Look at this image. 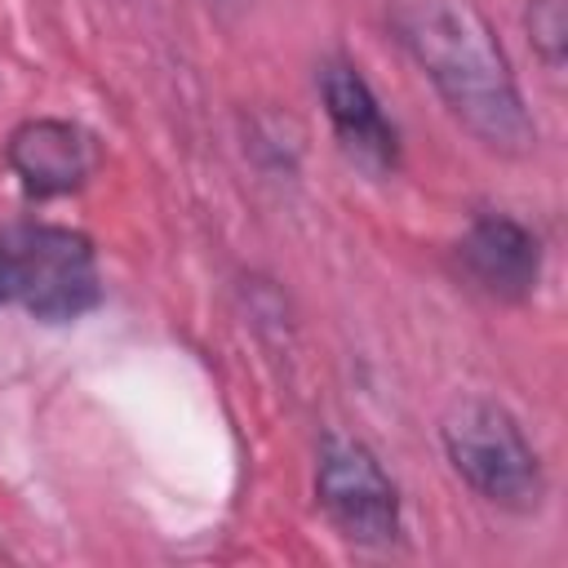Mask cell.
<instances>
[{
    "label": "cell",
    "instance_id": "1",
    "mask_svg": "<svg viewBox=\"0 0 568 568\" xmlns=\"http://www.w3.org/2000/svg\"><path fill=\"white\" fill-rule=\"evenodd\" d=\"M390 27L426 71L444 106L497 155H528L537 124L519 98L510 62L470 0H395Z\"/></svg>",
    "mask_w": 568,
    "mask_h": 568
},
{
    "label": "cell",
    "instance_id": "2",
    "mask_svg": "<svg viewBox=\"0 0 568 568\" xmlns=\"http://www.w3.org/2000/svg\"><path fill=\"white\" fill-rule=\"evenodd\" d=\"M102 302L98 253L89 235L58 222L0 226V306L67 324Z\"/></svg>",
    "mask_w": 568,
    "mask_h": 568
},
{
    "label": "cell",
    "instance_id": "3",
    "mask_svg": "<svg viewBox=\"0 0 568 568\" xmlns=\"http://www.w3.org/2000/svg\"><path fill=\"white\" fill-rule=\"evenodd\" d=\"M439 444L453 470L501 510H537L546 497L541 462L524 435V426L493 399L466 395L453 399L439 422Z\"/></svg>",
    "mask_w": 568,
    "mask_h": 568
},
{
    "label": "cell",
    "instance_id": "4",
    "mask_svg": "<svg viewBox=\"0 0 568 568\" xmlns=\"http://www.w3.org/2000/svg\"><path fill=\"white\" fill-rule=\"evenodd\" d=\"M315 497L328 524L355 546H390L399 537V488L359 439H324L315 466Z\"/></svg>",
    "mask_w": 568,
    "mask_h": 568
},
{
    "label": "cell",
    "instance_id": "5",
    "mask_svg": "<svg viewBox=\"0 0 568 568\" xmlns=\"http://www.w3.org/2000/svg\"><path fill=\"white\" fill-rule=\"evenodd\" d=\"M453 257L462 280L493 302H524L541 275V240L510 213H479L462 231Z\"/></svg>",
    "mask_w": 568,
    "mask_h": 568
},
{
    "label": "cell",
    "instance_id": "6",
    "mask_svg": "<svg viewBox=\"0 0 568 568\" xmlns=\"http://www.w3.org/2000/svg\"><path fill=\"white\" fill-rule=\"evenodd\" d=\"M315 84H320V102H324V115L342 151L373 173H390L399 164V133L382 115V102L359 75V67L346 58H324Z\"/></svg>",
    "mask_w": 568,
    "mask_h": 568
},
{
    "label": "cell",
    "instance_id": "7",
    "mask_svg": "<svg viewBox=\"0 0 568 568\" xmlns=\"http://www.w3.org/2000/svg\"><path fill=\"white\" fill-rule=\"evenodd\" d=\"M4 160L27 186V195L49 200V195L80 191L89 182V173L98 169V146L80 124L58 115H36L9 133Z\"/></svg>",
    "mask_w": 568,
    "mask_h": 568
},
{
    "label": "cell",
    "instance_id": "8",
    "mask_svg": "<svg viewBox=\"0 0 568 568\" xmlns=\"http://www.w3.org/2000/svg\"><path fill=\"white\" fill-rule=\"evenodd\" d=\"M524 27H528L532 49L546 58V67H559V62H564V49H568L564 0H528V9H524Z\"/></svg>",
    "mask_w": 568,
    "mask_h": 568
}]
</instances>
